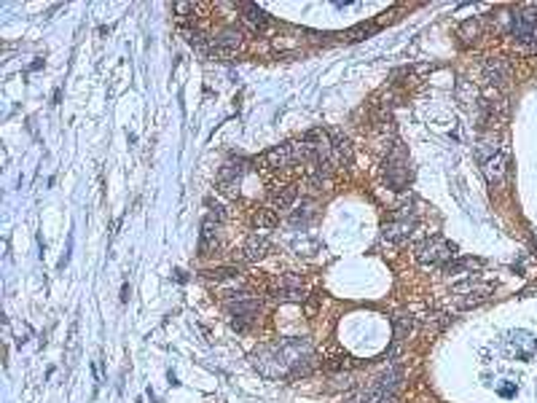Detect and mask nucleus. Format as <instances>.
Wrapping results in <instances>:
<instances>
[{
	"instance_id": "obj_3",
	"label": "nucleus",
	"mask_w": 537,
	"mask_h": 403,
	"mask_svg": "<svg viewBox=\"0 0 537 403\" xmlns=\"http://www.w3.org/2000/svg\"><path fill=\"white\" fill-rule=\"evenodd\" d=\"M454 245L449 242V239H443V237H428V239H422L417 248H414V258L419 261V263H425V266H446L451 258H454Z\"/></svg>"
},
{
	"instance_id": "obj_12",
	"label": "nucleus",
	"mask_w": 537,
	"mask_h": 403,
	"mask_svg": "<svg viewBox=\"0 0 537 403\" xmlns=\"http://www.w3.org/2000/svg\"><path fill=\"white\" fill-rule=\"evenodd\" d=\"M239 46H242V30H237V27H226L213 40V51L220 54V57H231Z\"/></svg>"
},
{
	"instance_id": "obj_11",
	"label": "nucleus",
	"mask_w": 537,
	"mask_h": 403,
	"mask_svg": "<svg viewBox=\"0 0 537 403\" xmlns=\"http://www.w3.org/2000/svg\"><path fill=\"white\" fill-rule=\"evenodd\" d=\"M239 11H242V22L250 33H263L272 25V16L263 8H258L255 3H239Z\"/></svg>"
},
{
	"instance_id": "obj_7",
	"label": "nucleus",
	"mask_w": 537,
	"mask_h": 403,
	"mask_svg": "<svg viewBox=\"0 0 537 403\" xmlns=\"http://www.w3.org/2000/svg\"><path fill=\"white\" fill-rule=\"evenodd\" d=\"M226 309H228V315L234 317L231 326L237 330H245L252 320L258 317L261 304H258V298H252V296H237V298H231V301L226 304Z\"/></svg>"
},
{
	"instance_id": "obj_8",
	"label": "nucleus",
	"mask_w": 537,
	"mask_h": 403,
	"mask_svg": "<svg viewBox=\"0 0 537 403\" xmlns=\"http://www.w3.org/2000/svg\"><path fill=\"white\" fill-rule=\"evenodd\" d=\"M269 294L277 301H304V283L296 274H280L269 283Z\"/></svg>"
},
{
	"instance_id": "obj_1",
	"label": "nucleus",
	"mask_w": 537,
	"mask_h": 403,
	"mask_svg": "<svg viewBox=\"0 0 537 403\" xmlns=\"http://www.w3.org/2000/svg\"><path fill=\"white\" fill-rule=\"evenodd\" d=\"M252 366L269 379L306 376L315 368V352L306 339H283L277 344H263L252 352Z\"/></svg>"
},
{
	"instance_id": "obj_22",
	"label": "nucleus",
	"mask_w": 537,
	"mask_h": 403,
	"mask_svg": "<svg viewBox=\"0 0 537 403\" xmlns=\"http://www.w3.org/2000/svg\"><path fill=\"white\" fill-rule=\"evenodd\" d=\"M457 36L462 38L465 43H475V40H478V36H481V22H478V19H465V22L460 25Z\"/></svg>"
},
{
	"instance_id": "obj_24",
	"label": "nucleus",
	"mask_w": 537,
	"mask_h": 403,
	"mask_svg": "<svg viewBox=\"0 0 537 403\" xmlns=\"http://www.w3.org/2000/svg\"><path fill=\"white\" fill-rule=\"evenodd\" d=\"M207 277L215 280V283H226V280H237L239 272H237V266H220V269H210Z\"/></svg>"
},
{
	"instance_id": "obj_18",
	"label": "nucleus",
	"mask_w": 537,
	"mask_h": 403,
	"mask_svg": "<svg viewBox=\"0 0 537 403\" xmlns=\"http://www.w3.org/2000/svg\"><path fill=\"white\" fill-rule=\"evenodd\" d=\"M317 218V202L315 199H301V205L290 213V223L293 226H309Z\"/></svg>"
},
{
	"instance_id": "obj_26",
	"label": "nucleus",
	"mask_w": 537,
	"mask_h": 403,
	"mask_svg": "<svg viewBox=\"0 0 537 403\" xmlns=\"http://www.w3.org/2000/svg\"><path fill=\"white\" fill-rule=\"evenodd\" d=\"M371 33H374V25H360V27H355V30H352L355 40H360L363 36H371Z\"/></svg>"
},
{
	"instance_id": "obj_20",
	"label": "nucleus",
	"mask_w": 537,
	"mask_h": 403,
	"mask_svg": "<svg viewBox=\"0 0 537 403\" xmlns=\"http://www.w3.org/2000/svg\"><path fill=\"white\" fill-rule=\"evenodd\" d=\"M414 317L411 315H395L393 317V333H395V341H406L408 336H411V330H414Z\"/></svg>"
},
{
	"instance_id": "obj_14",
	"label": "nucleus",
	"mask_w": 537,
	"mask_h": 403,
	"mask_svg": "<svg viewBox=\"0 0 537 403\" xmlns=\"http://www.w3.org/2000/svg\"><path fill=\"white\" fill-rule=\"evenodd\" d=\"M266 164L272 170H287L290 164H296V148L293 143H280V146L266 151Z\"/></svg>"
},
{
	"instance_id": "obj_17",
	"label": "nucleus",
	"mask_w": 537,
	"mask_h": 403,
	"mask_svg": "<svg viewBox=\"0 0 537 403\" xmlns=\"http://www.w3.org/2000/svg\"><path fill=\"white\" fill-rule=\"evenodd\" d=\"M508 78H510V68H508L505 60H486V65H484V81L486 83L502 86Z\"/></svg>"
},
{
	"instance_id": "obj_4",
	"label": "nucleus",
	"mask_w": 537,
	"mask_h": 403,
	"mask_svg": "<svg viewBox=\"0 0 537 403\" xmlns=\"http://www.w3.org/2000/svg\"><path fill=\"white\" fill-rule=\"evenodd\" d=\"M510 36L519 43L537 51V11L535 8H516L510 14Z\"/></svg>"
},
{
	"instance_id": "obj_21",
	"label": "nucleus",
	"mask_w": 537,
	"mask_h": 403,
	"mask_svg": "<svg viewBox=\"0 0 537 403\" xmlns=\"http://www.w3.org/2000/svg\"><path fill=\"white\" fill-rule=\"evenodd\" d=\"M277 210H272V207H261L255 216H252V226L258 229V231H269V229H274L277 226Z\"/></svg>"
},
{
	"instance_id": "obj_6",
	"label": "nucleus",
	"mask_w": 537,
	"mask_h": 403,
	"mask_svg": "<svg viewBox=\"0 0 537 403\" xmlns=\"http://www.w3.org/2000/svg\"><path fill=\"white\" fill-rule=\"evenodd\" d=\"M250 170V161L248 159H231L220 167L218 172V191L228 199H237L239 196V183L245 178V172Z\"/></svg>"
},
{
	"instance_id": "obj_19",
	"label": "nucleus",
	"mask_w": 537,
	"mask_h": 403,
	"mask_svg": "<svg viewBox=\"0 0 537 403\" xmlns=\"http://www.w3.org/2000/svg\"><path fill=\"white\" fill-rule=\"evenodd\" d=\"M296 199H298L296 185H283L280 191L272 194V210H290Z\"/></svg>"
},
{
	"instance_id": "obj_10",
	"label": "nucleus",
	"mask_w": 537,
	"mask_h": 403,
	"mask_svg": "<svg viewBox=\"0 0 537 403\" xmlns=\"http://www.w3.org/2000/svg\"><path fill=\"white\" fill-rule=\"evenodd\" d=\"M481 167H484V178H486V183L492 185V188L502 185L505 175H508V151L500 148L495 156H489L486 161H481Z\"/></svg>"
},
{
	"instance_id": "obj_16",
	"label": "nucleus",
	"mask_w": 537,
	"mask_h": 403,
	"mask_svg": "<svg viewBox=\"0 0 537 403\" xmlns=\"http://www.w3.org/2000/svg\"><path fill=\"white\" fill-rule=\"evenodd\" d=\"M218 248V223L213 218L202 220V234H199V256H210Z\"/></svg>"
},
{
	"instance_id": "obj_13",
	"label": "nucleus",
	"mask_w": 537,
	"mask_h": 403,
	"mask_svg": "<svg viewBox=\"0 0 537 403\" xmlns=\"http://www.w3.org/2000/svg\"><path fill=\"white\" fill-rule=\"evenodd\" d=\"M492 285L489 283H467V285H460L457 288V294L467 296V298H460V307H478L481 301H486L489 296H492Z\"/></svg>"
},
{
	"instance_id": "obj_23",
	"label": "nucleus",
	"mask_w": 537,
	"mask_h": 403,
	"mask_svg": "<svg viewBox=\"0 0 537 403\" xmlns=\"http://www.w3.org/2000/svg\"><path fill=\"white\" fill-rule=\"evenodd\" d=\"M481 263H484L481 258H462V261H449L443 269H446L449 274H451V272H454V274H462V272H473V269L481 266Z\"/></svg>"
},
{
	"instance_id": "obj_15",
	"label": "nucleus",
	"mask_w": 537,
	"mask_h": 403,
	"mask_svg": "<svg viewBox=\"0 0 537 403\" xmlns=\"http://www.w3.org/2000/svg\"><path fill=\"white\" fill-rule=\"evenodd\" d=\"M272 253V242L263 237V234H252L248 237V242H245V248H242V261H261V258H266Z\"/></svg>"
},
{
	"instance_id": "obj_27",
	"label": "nucleus",
	"mask_w": 537,
	"mask_h": 403,
	"mask_svg": "<svg viewBox=\"0 0 537 403\" xmlns=\"http://www.w3.org/2000/svg\"><path fill=\"white\" fill-rule=\"evenodd\" d=\"M376 403H400V398H397V393H384L376 398Z\"/></svg>"
},
{
	"instance_id": "obj_2",
	"label": "nucleus",
	"mask_w": 537,
	"mask_h": 403,
	"mask_svg": "<svg viewBox=\"0 0 537 403\" xmlns=\"http://www.w3.org/2000/svg\"><path fill=\"white\" fill-rule=\"evenodd\" d=\"M384 181L395 191H403L411 183V164H408V153L400 143H395L384 159Z\"/></svg>"
},
{
	"instance_id": "obj_9",
	"label": "nucleus",
	"mask_w": 537,
	"mask_h": 403,
	"mask_svg": "<svg viewBox=\"0 0 537 403\" xmlns=\"http://www.w3.org/2000/svg\"><path fill=\"white\" fill-rule=\"evenodd\" d=\"M328 164L333 170L339 167H350L352 164V143L339 135V132H330V148H328Z\"/></svg>"
},
{
	"instance_id": "obj_25",
	"label": "nucleus",
	"mask_w": 537,
	"mask_h": 403,
	"mask_svg": "<svg viewBox=\"0 0 537 403\" xmlns=\"http://www.w3.org/2000/svg\"><path fill=\"white\" fill-rule=\"evenodd\" d=\"M422 326H425V330H430V333H438V330H443L449 326V317H446V315H428Z\"/></svg>"
},
{
	"instance_id": "obj_5",
	"label": "nucleus",
	"mask_w": 537,
	"mask_h": 403,
	"mask_svg": "<svg viewBox=\"0 0 537 403\" xmlns=\"http://www.w3.org/2000/svg\"><path fill=\"white\" fill-rule=\"evenodd\" d=\"M414 226H417L414 210L411 207H397L393 213V218L387 220L384 229H382V239L390 242V245H400V242H406L411 237Z\"/></svg>"
}]
</instances>
